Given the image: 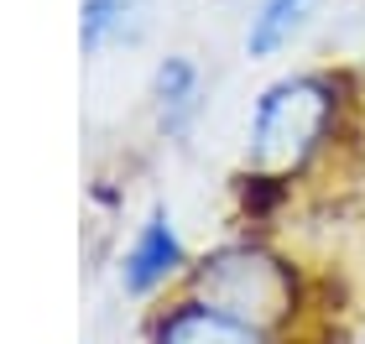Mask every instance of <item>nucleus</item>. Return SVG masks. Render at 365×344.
Listing matches in <instances>:
<instances>
[{
  "instance_id": "obj_1",
  "label": "nucleus",
  "mask_w": 365,
  "mask_h": 344,
  "mask_svg": "<svg viewBox=\"0 0 365 344\" xmlns=\"http://www.w3.org/2000/svg\"><path fill=\"white\" fill-rule=\"evenodd\" d=\"M182 292L277 339H287L292 323L303 318V271L267 240H225L204 251L182 276Z\"/></svg>"
},
{
  "instance_id": "obj_2",
  "label": "nucleus",
  "mask_w": 365,
  "mask_h": 344,
  "mask_svg": "<svg viewBox=\"0 0 365 344\" xmlns=\"http://www.w3.org/2000/svg\"><path fill=\"white\" fill-rule=\"evenodd\" d=\"M334 120H339V84L324 73H287L272 89H261L251 110V136H245L251 177H272L287 188V177H297L329 146Z\"/></svg>"
},
{
  "instance_id": "obj_3",
  "label": "nucleus",
  "mask_w": 365,
  "mask_h": 344,
  "mask_svg": "<svg viewBox=\"0 0 365 344\" xmlns=\"http://www.w3.org/2000/svg\"><path fill=\"white\" fill-rule=\"evenodd\" d=\"M188 245H182L178 224H173V209L168 204H152V214H146L136 224V235H130V245L120 251V292L125 298H157V292H168L173 282H182L188 276Z\"/></svg>"
},
{
  "instance_id": "obj_4",
  "label": "nucleus",
  "mask_w": 365,
  "mask_h": 344,
  "mask_svg": "<svg viewBox=\"0 0 365 344\" xmlns=\"http://www.w3.org/2000/svg\"><path fill=\"white\" fill-rule=\"evenodd\" d=\"M146 344H287L267 329H256V323H240L220 313V308H209L204 298H173L162 303L152 323H146Z\"/></svg>"
},
{
  "instance_id": "obj_5",
  "label": "nucleus",
  "mask_w": 365,
  "mask_h": 344,
  "mask_svg": "<svg viewBox=\"0 0 365 344\" xmlns=\"http://www.w3.org/2000/svg\"><path fill=\"white\" fill-rule=\"evenodd\" d=\"M152 105H157V125L168 141H182L198 120V110H204V78H198V68L182 53L162 58V68L152 78Z\"/></svg>"
},
{
  "instance_id": "obj_6",
  "label": "nucleus",
  "mask_w": 365,
  "mask_h": 344,
  "mask_svg": "<svg viewBox=\"0 0 365 344\" xmlns=\"http://www.w3.org/2000/svg\"><path fill=\"white\" fill-rule=\"evenodd\" d=\"M319 11V0H261V11L245 26V53L251 58H277L282 47H292V37L308 26V16Z\"/></svg>"
},
{
  "instance_id": "obj_7",
  "label": "nucleus",
  "mask_w": 365,
  "mask_h": 344,
  "mask_svg": "<svg viewBox=\"0 0 365 344\" xmlns=\"http://www.w3.org/2000/svg\"><path fill=\"white\" fill-rule=\"evenodd\" d=\"M141 0H84V16H78V42L84 53H99V47L120 42L125 26L136 21Z\"/></svg>"
},
{
  "instance_id": "obj_8",
  "label": "nucleus",
  "mask_w": 365,
  "mask_h": 344,
  "mask_svg": "<svg viewBox=\"0 0 365 344\" xmlns=\"http://www.w3.org/2000/svg\"><path fill=\"white\" fill-rule=\"evenodd\" d=\"M329 344H365V318H360V323H350V329H339Z\"/></svg>"
}]
</instances>
